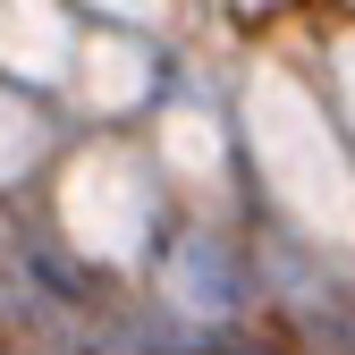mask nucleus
<instances>
[{"instance_id": "obj_2", "label": "nucleus", "mask_w": 355, "mask_h": 355, "mask_svg": "<svg viewBox=\"0 0 355 355\" xmlns=\"http://www.w3.org/2000/svg\"><path fill=\"white\" fill-rule=\"evenodd\" d=\"M229 355H262V347H245V338H237V347H229Z\"/></svg>"}, {"instance_id": "obj_1", "label": "nucleus", "mask_w": 355, "mask_h": 355, "mask_svg": "<svg viewBox=\"0 0 355 355\" xmlns=\"http://www.w3.org/2000/svg\"><path fill=\"white\" fill-rule=\"evenodd\" d=\"M237 288H245V271H229L220 245H195V254H187V296H195V304H229Z\"/></svg>"}]
</instances>
